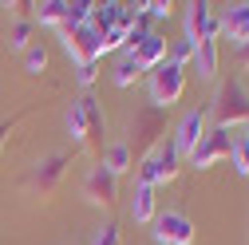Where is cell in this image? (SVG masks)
<instances>
[{
    "label": "cell",
    "mask_w": 249,
    "mask_h": 245,
    "mask_svg": "<svg viewBox=\"0 0 249 245\" xmlns=\"http://www.w3.org/2000/svg\"><path fill=\"white\" fill-rule=\"evenodd\" d=\"M59 40H64V52L75 59V68H83V64H95V59H103V55H99V48H103V36H99L91 24H75V28H64V32H59Z\"/></svg>",
    "instance_id": "277c9868"
},
{
    "label": "cell",
    "mask_w": 249,
    "mask_h": 245,
    "mask_svg": "<svg viewBox=\"0 0 249 245\" xmlns=\"http://www.w3.org/2000/svg\"><path fill=\"white\" fill-rule=\"evenodd\" d=\"M64 122H68V135H71V150H75V146H79V150H83V146H91V135H87V119H83L79 103H71V107H68V119H64Z\"/></svg>",
    "instance_id": "44dd1931"
},
{
    "label": "cell",
    "mask_w": 249,
    "mask_h": 245,
    "mask_svg": "<svg viewBox=\"0 0 249 245\" xmlns=\"http://www.w3.org/2000/svg\"><path fill=\"white\" fill-rule=\"evenodd\" d=\"M142 12H146V20H166L170 12H174V4L170 0H146V4H139Z\"/></svg>",
    "instance_id": "d4e9b609"
},
{
    "label": "cell",
    "mask_w": 249,
    "mask_h": 245,
    "mask_svg": "<svg viewBox=\"0 0 249 245\" xmlns=\"http://www.w3.org/2000/svg\"><path fill=\"white\" fill-rule=\"evenodd\" d=\"M210 111L217 119V127H226V131L249 127V91L237 79L222 83V87H217V95H213V103H210Z\"/></svg>",
    "instance_id": "7a4b0ae2"
},
{
    "label": "cell",
    "mask_w": 249,
    "mask_h": 245,
    "mask_svg": "<svg viewBox=\"0 0 249 245\" xmlns=\"http://www.w3.org/2000/svg\"><path fill=\"white\" fill-rule=\"evenodd\" d=\"M127 55H135V64L142 68V71H154L159 64H166L170 59V48H166V36H159V32H139L135 28V36H131V44H127Z\"/></svg>",
    "instance_id": "5b68a950"
},
{
    "label": "cell",
    "mask_w": 249,
    "mask_h": 245,
    "mask_svg": "<svg viewBox=\"0 0 249 245\" xmlns=\"http://www.w3.org/2000/svg\"><path fill=\"white\" fill-rule=\"evenodd\" d=\"M237 64H241V68H249V44H245V48H237Z\"/></svg>",
    "instance_id": "f546056e"
},
{
    "label": "cell",
    "mask_w": 249,
    "mask_h": 245,
    "mask_svg": "<svg viewBox=\"0 0 249 245\" xmlns=\"http://www.w3.org/2000/svg\"><path fill=\"white\" fill-rule=\"evenodd\" d=\"M119 16H123V4H119V0H103V4H95V8H91V16H87V24L95 28L99 36H107L111 28L119 24Z\"/></svg>",
    "instance_id": "e0dca14e"
},
{
    "label": "cell",
    "mask_w": 249,
    "mask_h": 245,
    "mask_svg": "<svg viewBox=\"0 0 249 245\" xmlns=\"http://www.w3.org/2000/svg\"><path fill=\"white\" fill-rule=\"evenodd\" d=\"M190 68L198 71V79H217V68H222V48H217V40H206V44L194 48Z\"/></svg>",
    "instance_id": "9a60e30c"
},
{
    "label": "cell",
    "mask_w": 249,
    "mask_h": 245,
    "mask_svg": "<svg viewBox=\"0 0 249 245\" xmlns=\"http://www.w3.org/2000/svg\"><path fill=\"white\" fill-rule=\"evenodd\" d=\"M68 162H71V150H52V155L32 170V190L44 202L59 190V182H64V174H68Z\"/></svg>",
    "instance_id": "ba28073f"
},
{
    "label": "cell",
    "mask_w": 249,
    "mask_h": 245,
    "mask_svg": "<svg viewBox=\"0 0 249 245\" xmlns=\"http://www.w3.org/2000/svg\"><path fill=\"white\" fill-rule=\"evenodd\" d=\"M222 32H217V16H213V4H206V0H194V4H186V44L198 48L206 40H217Z\"/></svg>",
    "instance_id": "52a82bcc"
},
{
    "label": "cell",
    "mask_w": 249,
    "mask_h": 245,
    "mask_svg": "<svg viewBox=\"0 0 249 245\" xmlns=\"http://www.w3.org/2000/svg\"><path fill=\"white\" fill-rule=\"evenodd\" d=\"M91 245H123V233H119V226H115V222L99 226V233L91 237Z\"/></svg>",
    "instance_id": "484cf974"
},
{
    "label": "cell",
    "mask_w": 249,
    "mask_h": 245,
    "mask_svg": "<svg viewBox=\"0 0 249 245\" xmlns=\"http://www.w3.org/2000/svg\"><path fill=\"white\" fill-rule=\"evenodd\" d=\"M24 71H28V75H44V71H48V44H44V40H36L32 48L24 52Z\"/></svg>",
    "instance_id": "cb8c5ba5"
},
{
    "label": "cell",
    "mask_w": 249,
    "mask_h": 245,
    "mask_svg": "<svg viewBox=\"0 0 249 245\" xmlns=\"http://www.w3.org/2000/svg\"><path fill=\"white\" fill-rule=\"evenodd\" d=\"M139 75H142V68L135 64V55H127V52H123V55H119V64L111 68V83H115V87H131Z\"/></svg>",
    "instance_id": "603a6c76"
},
{
    "label": "cell",
    "mask_w": 249,
    "mask_h": 245,
    "mask_svg": "<svg viewBox=\"0 0 249 245\" xmlns=\"http://www.w3.org/2000/svg\"><path fill=\"white\" fill-rule=\"evenodd\" d=\"M135 131H139V135H135V142H127V150H131V158H135V166H139L150 150L159 146V135L166 131V127H162V111L139 115V119H135Z\"/></svg>",
    "instance_id": "8fae6325"
},
{
    "label": "cell",
    "mask_w": 249,
    "mask_h": 245,
    "mask_svg": "<svg viewBox=\"0 0 249 245\" xmlns=\"http://www.w3.org/2000/svg\"><path fill=\"white\" fill-rule=\"evenodd\" d=\"M230 146H233V131H226V127H210L206 135H202V142L194 146V155L186 158L194 170H210L213 162H222V158H230Z\"/></svg>",
    "instance_id": "8992f818"
},
{
    "label": "cell",
    "mask_w": 249,
    "mask_h": 245,
    "mask_svg": "<svg viewBox=\"0 0 249 245\" xmlns=\"http://www.w3.org/2000/svg\"><path fill=\"white\" fill-rule=\"evenodd\" d=\"M217 32L230 36L237 48L249 44V0H241V4H230L222 16H217Z\"/></svg>",
    "instance_id": "4fadbf2b"
},
{
    "label": "cell",
    "mask_w": 249,
    "mask_h": 245,
    "mask_svg": "<svg viewBox=\"0 0 249 245\" xmlns=\"http://www.w3.org/2000/svg\"><path fill=\"white\" fill-rule=\"evenodd\" d=\"M115 178H123V174H131L135 170V158H131V150H127V142H111L107 150H103V158H99Z\"/></svg>",
    "instance_id": "d6986e66"
},
{
    "label": "cell",
    "mask_w": 249,
    "mask_h": 245,
    "mask_svg": "<svg viewBox=\"0 0 249 245\" xmlns=\"http://www.w3.org/2000/svg\"><path fill=\"white\" fill-rule=\"evenodd\" d=\"M131 218H135V226H154V218H159V190H150V186H139V182H135Z\"/></svg>",
    "instance_id": "5bb4252c"
},
{
    "label": "cell",
    "mask_w": 249,
    "mask_h": 245,
    "mask_svg": "<svg viewBox=\"0 0 249 245\" xmlns=\"http://www.w3.org/2000/svg\"><path fill=\"white\" fill-rule=\"evenodd\" d=\"M182 170V155H178V146L170 139H159V146L150 150V155L135 166V182L139 186H150V190H159L166 186V182H174Z\"/></svg>",
    "instance_id": "6da1fadb"
},
{
    "label": "cell",
    "mask_w": 249,
    "mask_h": 245,
    "mask_svg": "<svg viewBox=\"0 0 249 245\" xmlns=\"http://www.w3.org/2000/svg\"><path fill=\"white\" fill-rule=\"evenodd\" d=\"M95 79H99V59H95V64H83V68H75V83H79V87H91Z\"/></svg>",
    "instance_id": "83f0119b"
},
{
    "label": "cell",
    "mask_w": 249,
    "mask_h": 245,
    "mask_svg": "<svg viewBox=\"0 0 249 245\" xmlns=\"http://www.w3.org/2000/svg\"><path fill=\"white\" fill-rule=\"evenodd\" d=\"M75 103H79V111H83V119H87L91 146H99V142H103V107H99V99H95V95H83V99H75Z\"/></svg>",
    "instance_id": "ac0fdd59"
},
{
    "label": "cell",
    "mask_w": 249,
    "mask_h": 245,
    "mask_svg": "<svg viewBox=\"0 0 249 245\" xmlns=\"http://www.w3.org/2000/svg\"><path fill=\"white\" fill-rule=\"evenodd\" d=\"M12 127H16V119H8V122H0V146H4V139L12 135Z\"/></svg>",
    "instance_id": "f1b7e54d"
},
{
    "label": "cell",
    "mask_w": 249,
    "mask_h": 245,
    "mask_svg": "<svg viewBox=\"0 0 249 245\" xmlns=\"http://www.w3.org/2000/svg\"><path fill=\"white\" fill-rule=\"evenodd\" d=\"M170 64H178V68H190V64H194V48L186 44V40H178V44L170 48Z\"/></svg>",
    "instance_id": "4316f807"
},
{
    "label": "cell",
    "mask_w": 249,
    "mask_h": 245,
    "mask_svg": "<svg viewBox=\"0 0 249 245\" xmlns=\"http://www.w3.org/2000/svg\"><path fill=\"white\" fill-rule=\"evenodd\" d=\"M83 198H87L91 206L111 210V206H115V198H119V178H115L103 162H95V166L83 174Z\"/></svg>",
    "instance_id": "30bf717a"
},
{
    "label": "cell",
    "mask_w": 249,
    "mask_h": 245,
    "mask_svg": "<svg viewBox=\"0 0 249 245\" xmlns=\"http://www.w3.org/2000/svg\"><path fill=\"white\" fill-rule=\"evenodd\" d=\"M36 20L64 32L68 28V0H44V4H36Z\"/></svg>",
    "instance_id": "ffe728a7"
},
{
    "label": "cell",
    "mask_w": 249,
    "mask_h": 245,
    "mask_svg": "<svg viewBox=\"0 0 249 245\" xmlns=\"http://www.w3.org/2000/svg\"><path fill=\"white\" fill-rule=\"evenodd\" d=\"M230 166L249 178V131H233V146H230Z\"/></svg>",
    "instance_id": "7402d4cb"
},
{
    "label": "cell",
    "mask_w": 249,
    "mask_h": 245,
    "mask_svg": "<svg viewBox=\"0 0 249 245\" xmlns=\"http://www.w3.org/2000/svg\"><path fill=\"white\" fill-rule=\"evenodd\" d=\"M194 237H198V226L178 210H166L154 218V241L159 245H194Z\"/></svg>",
    "instance_id": "9c48e42d"
},
{
    "label": "cell",
    "mask_w": 249,
    "mask_h": 245,
    "mask_svg": "<svg viewBox=\"0 0 249 245\" xmlns=\"http://www.w3.org/2000/svg\"><path fill=\"white\" fill-rule=\"evenodd\" d=\"M146 91H150V107L154 111H170L178 99H182V91H186V68H178V64H159L150 71V79H146Z\"/></svg>",
    "instance_id": "3957f363"
},
{
    "label": "cell",
    "mask_w": 249,
    "mask_h": 245,
    "mask_svg": "<svg viewBox=\"0 0 249 245\" xmlns=\"http://www.w3.org/2000/svg\"><path fill=\"white\" fill-rule=\"evenodd\" d=\"M206 131H210V127H206V111H186V115L178 119V127H174L170 142L178 146V155H182V158H190V155H194V146L202 142Z\"/></svg>",
    "instance_id": "7c38bea8"
},
{
    "label": "cell",
    "mask_w": 249,
    "mask_h": 245,
    "mask_svg": "<svg viewBox=\"0 0 249 245\" xmlns=\"http://www.w3.org/2000/svg\"><path fill=\"white\" fill-rule=\"evenodd\" d=\"M32 32H36V20L32 16H20V20H12V28L4 32V44H8V52H28L36 40H32Z\"/></svg>",
    "instance_id": "2e32d148"
}]
</instances>
